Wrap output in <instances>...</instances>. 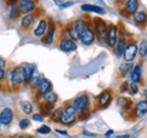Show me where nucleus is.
Wrapping results in <instances>:
<instances>
[{"label": "nucleus", "instance_id": "obj_14", "mask_svg": "<svg viewBox=\"0 0 147 138\" xmlns=\"http://www.w3.org/2000/svg\"><path fill=\"white\" fill-rule=\"evenodd\" d=\"M117 42V28L114 26H110L108 33V43L110 47H114Z\"/></svg>", "mask_w": 147, "mask_h": 138}, {"label": "nucleus", "instance_id": "obj_4", "mask_svg": "<svg viewBox=\"0 0 147 138\" xmlns=\"http://www.w3.org/2000/svg\"><path fill=\"white\" fill-rule=\"evenodd\" d=\"M95 28H96V34L100 41H104L107 37H108V28H107V24L100 19V18H96L95 19Z\"/></svg>", "mask_w": 147, "mask_h": 138}, {"label": "nucleus", "instance_id": "obj_23", "mask_svg": "<svg viewBox=\"0 0 147 138\" xmlns=\"http://www.w3.org/2000/svg\"><path fill=\"white\" fill-rule=\"evenodd\" d=\"M142 76V67L140 66H136L134 71H132V75H131V78L134 82H138L139 78Z\"/></svg>", "mask_w": 147, "mask_h": 138}, {"label": "nucleus", "instance_id": "obj_11", "mask_svg": "<svg viewBox=\"0 0 147 138\" xmlns=\"http://www.w3.org/2000/svg\"><path fill=\"white\" fill-rule=\"evenodd\" d=\"M136 53H137V45H136L135 43L128 45V47L125 49V52H123L125 60H127V61H131V60H134V58H135Z\"/></svg>", "mask_w": 147, "mask_h": 138}, {"label": "nucleus", "instance_id": "obj_31", "mask_svg": "<svg viewBox=\"0 0 147 138\" xmlns=\"http://www.w3.org/2000/svg\"><path fill=\"white\" fill-rule=\"evenodd\" d=\"M50 131H51V129L48 126H42V127H40L37 129V133L38 134H49Z\"/></svg>", "mask_w": 147, "mask_h": 138}, {"label": "nucleus", "instance_id": "obj_33", "mask_svg": "<svg viewBox=\"0 0 147 138\" xmlns=\"http://www.w3.org/2000/svg\"><path fill=\"white\" fill-rule=\"evenodd\" d=\"M33 120H35V121H43V116H42V114H40V113H37V114H34V116H33Z\"/></svg>", "mask_w": 147, "mask_h": 138}, {"label": "nucleus", "instance_id": "obj_36", "mask_svg": "<svg viewBox=\"0 0 147 138\" xmlns=\"http://www.w3.org/2000/svg\"><path fill=\"white\" fill-rule=\"evenodd\" d=\"M5 66H6V62H5V60H2L1 58H0V68H5Z\"/></svg>", "mask_w": 147, "mask_h": 138}, {"label": "nucleus", "instance_id": "obj_19", "mask_svg": "<svg viewBox=\"0 0 147 138\" xmlns=\"http://www.w3.org/2000/svg\"><path fill=\"white\" fill-rule=\"evenodd\" d=\"M125 8H126V10H127L128 13L132 14L134 12L137 10V8H138V2H137L136 0H129V1H127Z\"/></svg>", "mask_w": 147, "mask_h": 138}, {"label": "nucleus", "instance_id": "obj_34", "mask_svg": "<svg viewBox=\"0 0 147 138\" xmlns=\"http://www.w3.org/2000/svg\"><path fill=\"white\" fill-rule=\"evenodd\" d=\"M5 78H6V74H5V69L0 68V83H1L2 80H5Z\"/></svg>", "mask_w": 147, "mask_h": 138}, {"label": "nucleus", "instance_id": "obj_12", "mask_svg": "<svg viewBox=\"0 0 147 138\" xmlns=\"http://www.w3.org/2000/svg\"><path fill=\"white\" fill-rule=\"evenodd\" d=\"M111 101V93L109 91H104L98 95V104L101 106H107Z\"/></svg>", "mask_w": 147, "mask_h": 138}, {"label": "nucleus", "instance_id": "obj_22", "mask_svg": "<svg viewBox=\"0 0 147 138\" xmlns=\"http://www.w3.org/2000/svg\"><path fill=\"white\" fill-rule=\"evenodd\" d=\"M20 108H22V110H23L25 113H27V114H30V113L33 111L32 104L30 103V102H27V101H22V102H20Z\"/></svg>", "mask_w": 147, "mask_h": 138}, {"label": "nucleus", "instance_id": "obj_3", "mask_svg": "<svg viewBox=\"0 0 147 138\" xmlns=\"http://www.w3.org/2000/svg\"><path fill=\"white\" fill-rule=\"evenodd\" d=\"M75 120H76V110L74 109L73 105H69L62 111L60 122H62L63 124H70L75 122Z\"/></svg>", "mask_w": 147, "mask_h": 138}, {"label": "nucleus", "instance_id": "obj_17", "mask_svg": "<svg viewBox=\"0 0 147 138\" xmlns=\"http://www.w3.org/2000/svg\"><path fill=\"white\" fill-rule=\"evenodd\" d=\"M87 25H86V23L84 22V20H78V22H76V24L74 25V31H75V33L77 36H79V34L84 31V28L86 27Z\"/></svg>", "mask_w": 147, "mask_h": 138}, {"label": "nucleus", "instance_id": "obj_41", "mask_svg": "<svg viewBox=\"0 0 147 138\" xmlns=\"http://www.w3.org/2000/svg\"><path fill=\"white\" fill-rule=\"evenodd\" d=\"M0 124H1V123H0Z\"/></svg>", "mask_w": 147, "mask_h": 138}, {"label": "nucleus", "instance_id": "obj_29", "mask_svg": "<svg viewBox=\"0 0 147 138\" xmlns=\"http://www.w3.org/2000/svg\"><path fill=\"white\" fill-rule=\"evenodd\" d=\"M132 67V65L131 64H123V65H121L120 66V72L122 74V75H125L126 72H128V70Z\"/></svg>", "mask_w": 147, "mask_h": 138}, {"label": "nucleus", "instance_id": "obj_25", "mask_svg": "<svg viewBox=\"0 0 147 138\" xmlns=\"http://www.w3.org/2000/svg\"><path fill=\"white\" fill-rule=\"evenodd\" d=\"M24 71H25V77H26V82H28L31 78H32V75H33V71H34V68L33 66L31 65H26L24 67Z\"/></svg>", "mask_w": 147, "mask_h": 138}, {"label": "nucleus", "instance_id": "obj_26", "mask_svg": "<svg viewBox=\"0 0 147 138\" xmlns=\"http://www.w3.org/2000/svg\"><path fill=\"white\" fill-rule=\"evenodd\" d=\"M125 39H120L119 43H118V49H117V57H120L123 52H125Z\"/></svg>", "mask_w": 147, "mask_h": 138}, {"label": "nucleus", "instance_id": "obj_24", "mask_svg": "<svg viewBox=\"0 0 147 138\" xmlns=\"http://www.w3.org/2000/svg\"><path fill=\"white\" fill-rule=\"evenodd\" d=\"M55 25H52L51 28L49 30V33H48L47 36L43 39V42H44V43H51V42H52V40H53V35H55Z\"/></svg>", "mask_w": 147, "mask_h": 138}, {"label": "nucleus", "instance_id": "obj_5", "mask_svg": "<svg viewBox=\"0 0 147 138\" xmlns=\"http://www.w3.org/2000/svg\"><path fill=\"white\" fill-rule=\"evenodd\" d=\"M17 7H18L20 15L22 14H28L35 8V2L31 1V0H22V1H18Z\"/></svg>", "mask_w": 147, "mask_h": 138}, {"label": "nucleus", "instance_id": "obj_15", "mask_svg": "<svg viewBox=\"0 0 147 138\" xmlns=\"http://www.w3.org/2000/svg\"><path fill=\"white\" fill-rule=\"evenodd\" d=\"M82 9L85 12H93V13H97V14H104V9H102L98 6H93V5H83Z\"/></svg>", "mask_w": 147, "mask_h": 138}, {"label": "nucleus", "instance_id": "obj_8", "mask_svg": "<svg viewBox=\"0 0 147 138\" xmlns=\"http://www.w3.org/2000/svg\"><path fill=\"white\" fill-rule=\"evenodd\" d=\"M60 49L65 52L75 51V50L77 49V44L74 42V40L66 39V40H62V41H61V43H60Z\"/></svg>", "mask_w": 147, "mask_h": 138}, {"label": "nucleus", "instance_id": "obj_21", "mask_svg": "<svg viewBox=\"0 0 147 138\" xmlns=\"http://www.w3.org/2000/svg\"><path fill=\"white\" fill-rule=\"evenodd\" d=\"M57 99H58V97H57V94H55V92H51V91H50V92H48L47 94H44V100H45L48 103L53 104L55 101H57Z\"/></svg>", "mask_w": 147, "mask_h": 138}, {"label": "nucleus", "instance_id": "obj_18", "mask_svg": "<svg viewBox=\"0 0 147 138\" xmlns=\"http://www.w3.org/2000/svg\"><path fill=\"white\" fill-rule=\"evenodd\" d=\"M40 109H41V114H42V116H49V114L51 113L52 109H53V104L47 102V103H44V104H41Z\"/></svg>", "mask_w": 147, "mask_h": 138}, {"label": "nucleus", "instance_id": "obj_6", "mask_svg": "<svg viewBox=\"0 0 147 138\" xmlns=\"http://www.w3.org/2000/svg\"><path fill=\"white\" fill-rule=\"evenodd\" d=\"M78 39H79L84 44H91L93 41H94V39H95V34H94V32H93L88 26H86V27L84 28V31L79 34Z\"/></svg>", "mask_w": 147, "mask_h": 138}, {"label": "nucleus", "instance_id": "obj_39", "mask_svg": "<svg viewBox=\"0 0 147 138\" xmlns=\"http://www.w3.org/2000/svg\"><path fill=\"white\" fill-rule=\"evenodd\" d=\"M117 138H129L128 135H125V136H118Z\"/></svg>", "mask_w": 147, "mask_h": 138}, {"label": "nucleus", "instance_id": "obj_38", "mask_svg": "<svg viewBox=\"0 0 147 138\" xmlns=\"http://www.w3.org/2000/svg\"><path fill=\"white\" fill-rule=\"evenodd\" d=\"M112 134H113V130H109V131L107 133V136H111Z\"/></svg>", "mask_w": 147, "mask_h": 138}, {"label": "nucleus", "instance_id": "obj_10", "mask_svg": "<svg viewBox=\"0 0 147 138\" xmlns=\"http://www.w3.org/2000/svg\"><path fill=\"white\" fill-rule=\"evenodd\" d=\"M51 86H52V85H51V83H50L48 79H42V80L38 82V84L36 85L37 93L44 95V94H47L48 92H50Z\"/></svg>", "mask_w": 147, "mask_h": 138}, {"label": "nucleus", "instance_id": "obj_27", "mask_svg": "<svg viewBox=\"0 0 147 138\" xmlns=\"http://www.w3.org/2000/svg\"><path fill=\"white\" fill-rule=\"evenodd\" d=\"M135 19L138 22V23H145L146 22V15L144 13H136L134 15Z\"/></svg>", "mask_w": 147, "mask_h": 138}, {"label": "nucleus", "instance_id": "obj_1", "mask_svg": "<svg viewBox=\"0 0 147 138\" xmlns=\"http://www.w3.org/2000/svg\"><path fill=\"white\" fill-rule=\"evenodd\" d=\"M8 80L11 83V86H22L26 82L24 67L23 66H17L13 70H9L8 71Z\"/></svg>", "mask_w": 147, "mask_h": 138}, {"label": "nucleus", "instance_id": "obj_9", "mask_svg": "<svg viewBox=\"0 0 147 138\" xmlns=\"http://www.w3.org/2000/svg\"><path fill=\"white\" fill-rule=\"evenodd\" d=\"M34 23H35V16L33 14H28V15H26V16L23 17L22 23H20V27L26 31V30L31 28Z\"/></svg>", "mask_w": 147, "mask_h": 138}, {"label": "nucleus", "instance_id": "obj_20", "mask_svg": "<svg viewBox=\"0 0 147 138\" xmlns=\"http://www.w3.org/2000/svg\"><path fill=\"white\" fill-rule=\"evenodd\" d=\"M19 15H20V13H19L18 7H17V5L14 3L9 9V17L11 19H16V18L19 17Z\"/></svg>", "mask_w": 147, "mask_h": 138}, {"label": "nucleus", "instance_id": "obj_2", "mask_svg": "<svg viewBox=\"0 0 147 138\" xmlns=\"http://www.w3.org/2000/svg\"><path fill=\"white\" fill-rule=\"evenodd\" d=\"M74 109L76 110V112L84 114L87 112L88 106H90V101H88V96L87 95H82L77 99H75L73 104Z\"/></svg>", "mask_w": 147, "mask_h": 138}, {"label": "nucleus", "instance_id": "obj_37", "mask_svg": "<svg viewBox=\"0 0 147 138\" xmlns=\"http://www.w3.org/2000/svg\"><path fill=\"white\" fill-rule=\"evenodd\" d=\"M122 88H121V92H123V91H127V89H128V84H127V83H125V84H123V85H122Z\"/></svg>", "mask_w": 147, "mask_h": 138}, {"label": "nucleus", "instance_id": "obj_28", "mask_svg": "<svg viewBox=\"0 0 147 138\" xmlns=\"http://www.w3.org/2000/svg\"><path fill=\"white\" fill-rule=\"evenodd\" d=\"M139 52H140V55L142 57H145L147 53V41H143L140 43V49H139Z\"/></svg>", "mask_w": 147, "mask_h": 138}, {"label": "nucleus", "instance_id": "obj_7", "mask_svg": "<svg viewBox=\"0 0 147 138\" xmlns=\"http://www.w3.org/2000/svg\"><path fill=\"white\" fill-rule=\"evenodd\" d=\"M13 119H14V113L9 108H6L0 112V123L8 126L13 121Z\"/></svg>", "mask_w": 147, "mask_h": 138}, {"label": "nucleus", "instance_id": "obj_30", "mask_svg": "<svg viewBox=\"0 0 147 138\" xmlns=\"http://www.w3.org/2000/svg\"><path fill=\"white\" fill-rule=\"evenodd\" d=\"M61 114H62V111H61V109H59V110H55V112H53V114H52V120L60 121V119H61Z\"/></svg>", "mask_w": 147, "mask_h": 138}, {"label": "nucleus", "instance_id": "obj_32", "mask_svg": "<svg viewBox=\"0 0 147 138\" xmlns=\"http://www.w3.org/2000/svg\"><path fill=\"white\" fill-rule=\"evenodd\" d=\"M28 126H30V120H27V119H23V120H20V122H19L20 129H26Z\"/></svg>", "mask_w": 147, "mask_h": 138}, {"label": "nucleus", "instance_id": "obj_16", "mask_svg": "<svg viewBox=\"0 0 147 138\" xmlns=\"http://www.w3.org/2000/svg\"><path fill=\"white\" fill-rule=\"evenodd\" d=\"M147 112V101H142L136 105V113L137 116H143Z\"/></svg>", "mask_w": 147, "mask_h": 138}, {"label": "nucleus", "instance_id": "obj_40", "mask_svg": "<svg viewBox=\"0 0 147 138\" xmlns=\"http://www.w3.org/2000/svg\"><path fill=\"white\" fill-rule=\"evenodd\" d=\"M145 94H146V95H147V91H145Z\"/></svg>", "mask_w": 147, "mask_h": 138}, {"label": "nucleus", "instance_id": "obj_13", "mask_svg": "<svg viewBox=\"0 0 147 138\" xmlns=\"http://www.w3.org/2000/svg\"><path fill=\"white\" fill-rule=\"evenodd\" d=\"M47 27H48L47 20H45V19H42V20L38 23V25H37V27L35 28V31H34V35L37 36V37L43 36L44 33H45V31H47Z\"/></svg>", "mask_w": 147, "mask_h": 138}, {"label": "nucleus", "instance_id": "obj_35", "mask_svg": "<svg viewBox=\"0 0 147 138\" xmlns=\"http://www.w3.org/2000/svg\"><path fill=\"white\" fill-rule=\"evenodd\" d=\"M131 89H130V94H135V93H137V87L136 85H131Z\"/></svg>", "mask_w": 147, "mask_h": 138}]
</instances>
